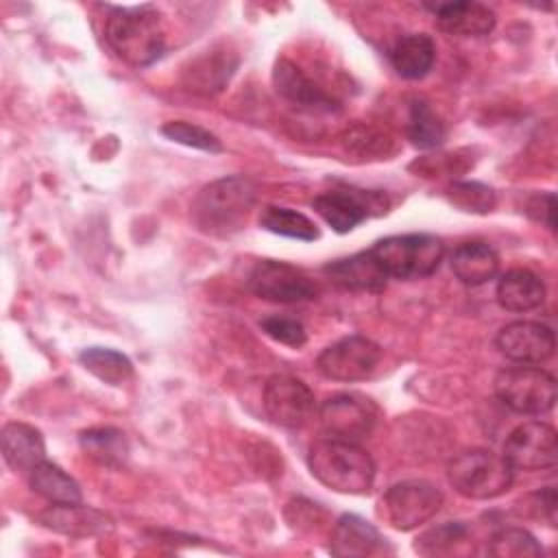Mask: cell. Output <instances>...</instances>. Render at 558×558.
I'll list each match as a JSON object with an SVG mask.
<instances>
[{"mask_svg": "<svg viewBox=\"0 0 558 558\" xmlns=\"http://www.w3.org/2000/svg\"><path fill=\"white\" fill-rule=\"evenodd\" d=\"M105 39L122 61L146 68L166 50L163 15L153 4L109 7Z\"/></svg>", "mask_w": 558, "mask_h": 558, "instance_id": "1", "label": "cell"}, {"mask_svg": "<svg viewBox=\"0 0 558 558\" xmlns=\"http://www.w3.org/2000/svg\"><path fill=\"white\" fill-rule=\"evenodd\" d=\"M307 466L323 486L344 495H366L375 482V462L357 442L325 436L310 447Z\"/></svg>", "mask_w": 558, "mask_h": 558, "instance_id": "2", "label": "cell"}, {"mask_svg": "<svg viewBox=\"0 0 558 558\" xmlns=\"http://www.w3.org/2000/svg\"><path fill=\"white\" fill-rule=\"evenodd\" d=\"M257 198V187L246 177H222L207 183L192 205L194 225L209 235L240 231Z\"/></svg>", "mask_w": 558, "mask_h": 558, "instance_id": "3", "label": "cell"}, {"mask_svg": "<svg viewBox=\"0 0 558 558\" xmlns=\"http://www.w3.org/2000/svg\"><path fill=\"white\" fill-rule=\"evenodd\" d=\"M447 477L456 493L469 499H495L510 490L514 469L490 449H466L447 464Z\"/></svg>", "mask_w": 558, "mask_h": 558, "instance_id": "4", "label": "cell"}, {"mask_svg": "<svg viewBox=\"0 0 558 558\" xmlns=\"http://www.w3.org/2000/svg\"><path fill=\"white\" fill-rule=\"evenodd\" d=\"M368 251L388 279H423L432 275L445 257L442 240L432 233L390 235L377 240Z\"/></svg>", "mask_w": 558, "mask_h": 558, "instance_id": "5", "label": "cell"}, {"mask_svg": "<svg viewBox=\"0 0 558 558\" xmlns=\"http://www.w3.org/2000/svg\"><path fill=\"white\" fill-rule=\"evenodd\" d=\"M497 399L517 414H547L556 403V377L541 366H506L495 375Z\"/></svg>", "mask_w": 558, "mask_h": 558, "instance_id": "6", "label": "cell"}, {"mask_svg": "<svg viewBox=\"0 0 558 558\" xmlns=\"http://www.w3.org/2000/svg\"><path fill=\"white\" fill-rule=\"evenodd\" d=\"M445 497L440 488L427 480H403L392 484L381 501L379 514L401 532H410L438 514Z\"/></svg>", "mask_w": 558, "mask_h": 558, "instance_id": "7", "label": "cell"}, {"mask_svg": "<svg viewBox=\"0 0 558 558\" xmlns=\"http://www.w3.org/2000/svg\"><path fill=\"white\" fill-rule=\"evenodd\" d=\"M312 209L338 233H349L366 218L384 214L388 209V196L384 192L340 187L329 190L312 201Z\"/></svg>", "mask_w": 558, "mask_h": 558, "instance_id": "8", "label": "cell"}, {"mask_svg": "<svg viewBox=\"0 0 558 558\" xmlns=\"http://www.w3.org/2000/svg\"><path fill=\"white\" fill-rule=\"evenodd\" d=\"M246 288L275 303H301L318 294V283L305 270L277 259H259L246 277Z\"/></svg>", "mask_w": 558, "mask_h": 558, "instance_id": "9", "label": "cell"}, {"mask_svg": "<svg viewBox=\"0 0 558 558\" xmlns=\"http://www.w3.org/2000/svg\"><path fill=\"white\" fill-rule=\"evenodd\" d=\"M381 360V347L366 336H344L325 347L316 357V368L333 381H362L371 377Z\"/></svg>", "mask_w": 558, "mask_h": 558, "instance_id": "10", "label": "cell"}, {"mask_svg": "<svg viewBox=\"0 0 558 558\" xmlns=\"http://www.w3.org/2000/svg\"><path fill=\"white\" fill-rule=\"evenodd\" d=\"M320 427L327 438L360 442L377 423V405L362 395H333L318 408Z\"/></svg>", "mask_w": 558, "mask_h": 558, "instance_id": "11", "label": "cell"}, {"mask_svg": "<svg viewBox=\"0 0 558 558\" xmlns=\"http://www.w3.org/2000/svg\"><path fill=\"white\" fill-rule=\"evenodd\" d=\"M264 410L275 425L299 429L316 414L318 405L310 386L292 375H272L264 386Z\"/></svg>", "mask_w": 558, "mask_h": 558, "instance_id": "12", "label": "cell"}, {"mask_svg": "<svg viewBox=\"0 0 558 558\" xmlns=\"http://www.w3.org/2000/svg\"><path fill=\"white\" fill-rule=\"evenodd\" d=\"M512 469L523 471H545L554 469L558 462V436L556 429L541 421H527L517 425L501 453Z\"/></svg>", "mask_w": 558, "mask_h": 558, "instance_id": "13", "label": "cell"}, {"mask_svg": "<svg viewBox=\"0 0 558 558\" xmlns=\"http://www.w3.org/2000/svg\"><path fill=\"white\" fill-rule=\"evenodd\" d=\"M501 355L514 364L541 366L556 351V336L551 327L536 320H514L499 329L495 338Z\"/></svg>", "mask_w": 558, "mask_h": 558, "instance_id": "14", "label": "cell"}, {"mask_svg": "<svg viewBox=\"0 0 558 558\" xmlns=\"http://www.w3.org/2000/svg\"><path fill=\"white\" fill-rule=\"evenodd\" d=\"M275 92L292 107L307 113H333L340 109L338 100L314 83L296 63L279 59L272 70Z\"/></svg>", "mask_w": 558, "mask_h": 558, "instance_id": "15", "label": "cell"}, {"mask_svg": "<svg viewBox=\"0 0 558 558\" xmlns=\"http://www.w3.org/2000/svg\"><path fill=\"white\" fill-rule=\"evenodd\" d=\"M329 551L340 558H364L392 554V547L388 545V538L366 519L357 514H342L331 530Z\"/></svg>", "mask_w": 558, "mask_h": 558, "instance_id": "16", "label": "cell"}, {"mask_svg": "<svg viewBox=\"0 0 558 558\" xmlns=\"http://www.w3.org/2000/svg\"><path fill=\"white\" fill-rule=\"evenodd\" d=\"M436 15V26L442 33L460 37L486 35L495 28V11L482 2L456 0V2H436L425 4Z\"/></svg>", "mask_w": 558, "mask_h": 558, "instance_id": "17", "label": "cell"}, {"mask_svg": "<svg viewBox=\"0 0 558 558\" xmlns=\"http://www.w3.org/2000/svg\"><path fill=\"white\" fill-rule=\"evenodd\" d=\"M41 525L48 530H54L65 536L74 538H85V536H96L105 534L113 527V521L109 514L78 504H50L44 512H39Z\"/></svg>", "mask_w": 558, "mask_h": 558, "instance_id": "18", "label": "cell"}, {"mask_svg": "<svg viewBox=\"0 0 558 558\" xmlns=\"http://www.w3.org/2000/svg\"><path fill=\"white\" fill-rule=\"evenodd\" d=\"M323 272L340 288L355 292H379L388 277L371 255V251H360L355 255L333 259L325 264Z\"/></svg>", "mask_w": 558, "mask_h": 558, "instance_id": "19", "label": "cell"}, {"mask_svg": "<svg viewBox=\"0 0 558 558\" xmlns=\"http://www.w3.org/2000/svg\"><path fill=\"white\" fill-rule=\"evenodd\" d=\"M2 458L13 471L31 473L41 460H46V442L39 429L28 423H7L0 432Z\"/></svg>", "mask_w": 558, "mask_h": 558, "instance_id": "20", "label": "cell"}, {"mask_svg": "<svg viewBox=\"0 0 558 558\" xmlns=\"http://www.w3.org/2000/svg\"><path fill=\"white\" fill-rule=\"evenodd\" d=\"M235 65L238 59L227 50L203 52L183 70V83L190 92L196 94H218L229 83Z\"/></svg>", "mask_w": 558, "mask_h": 558, "instance_id": "21", "label": "cell"}, {"mask_svg": "<svg viewBox=\"0 0 558 558\" xmlns=\"http://www.w3.org/2000/svg\"><path fill=\"white\" fill-rule=\"evenodd\" d=\"M497 301L508 312H530L543 305L545 283L527 268H512L497 281Z\"/></svg>", "mask_w": 558, "mask_h": 558, "instance_id": "22", "label": "cell"}, {"mask_svg": "<svg viewBox=\"0 0 558 558\" xmlns=\"http://www.w3.org/2000/svg\"><path fill=\"white\" fill-rule=\"evenodd\" d=\"M395 72L401 78H423L436 61V44L425 33H408L395 41L388 52Z\"/></svg>", "mask_w": 558, "mask_h": 558, "instance_id": "23", "label": "cell"}, {"mask_svg": "<svg viewBox=\"0 0 558 558\" xmlns=\"http://www.w3.org/2000/svg\"><path fill=\"white\" fill-rule=\"evenodd\" d=\"M451 270L464 286H482L495 279L499 255L486 242H462L451 253Z\"/></svg>", "mask_w": 558, "mask_h": 558, "instance_id": "24", "label": "cell"}, {"mask_svg": "<svg viewBox=\"0 0 558 558\" xmlns=\"http://www.w3.org/2000/svg\"><path fill=\"white\" fill-rule=\"evenodd\" d=\"M78 445L89 456L102 466H113L120 469L126 464L131 456V445L124 436L122 429L118 427H92L78 434Z\"/></svg>", "mask_w": 558, "mask_h": 558, "instance_id": "25", "label": "cell"}, {"mask_svg": "<svg viewBox=\"0 0 558 558\" xmlns=\"http://www.w3.org/2000/svg\"><path fill=\"white\" fill-rule=\"evenodd\" d=\"M28 484L50 504H78L83 499L78 482L68 475L59 464L48 460H41L35 469H31Z\"/></svg>", "mask_w": 558, "mask_h": 558, "instance_id": "26", "label": "cell"}, {"mask_svg": "<svg viewBox=\"0 0 558 558\" xmlns=\"http://www.w3.org/2000/svg\"><path fill=\"white\" fill-rule=\"evenodd\" d=\"M81 366L109 386H122L133 377V362L109 347H87L78 353Z\"/></svg>", "mask_w": 558, "mask_h": 558, "instance_id": "27", "label": "cell"}, {"mask_svg": "<svg viewBox=\"0 0 558 558\" xmlns=\"http://www.w3.org/2000/svg\"><path fill=\"white\" fill-rule=\"evenodd\" d=\"M259 227L283 238L301 240V242H314L320 238L318 227L301 211L279 205H268L259 214Z\"/></svg>", "mask_w": 558, "mask_h": 558, "instance_id": "28", "label": "cell"}, {"mask_svg": "<svg viewBox=\"0 0 558 558\" xmlns=\"http://www.w3.org/2000/svg\"><path fill=\"white\" fill-rule=\"evenodd\" d=\"M408 137L418 148H436L447 137L442 118L429 107L427 100H412L408 113Z\"/></svg>", "mask_w": 558, "mask_h": 558, "instance_id": "29", "label": "cell"}, {"mask_svg": "<svg viewBox=\"0 0 558 558\" xmlns=\"http://www.w3.org/2000/svg\"><path fill=\"white\" fill-rule=\"evenodd\" d=\"M469 538V527L462 521H447L442 525H436L427 532H423L414 549L421 556H442V554H456Z\"/></svg>", "mask_w": 558, "mask_h": 558, "instance_id": "30", "label": "cell"}, {"mask_svg": "<svg viewBox=\"0 0 558 558\" xmlns=\"http://www.w3.org/2000/svg\"><path fill=\"white\" fill-rule=\"evenodd\" d=\"M488 554L497 558H538L541 543L523 527H504L490 536Z\"/></svg>", "mask_w": 558, "mask_h": 558, "instance_id": "31", "label": "cell"}, {"mask_svg": "<svg viewBox=\"0 0 558 558\" xmlns=\"http://www.w3.org/2000/svg\"><path fill=\"white\" fill-rule=\"evenodd\" d=\"M342 146L360 157H386L392 153V137L371 124H353L342 133Z\"/></svg>", "mask_w": 558, "mask_h": 558, "instance_id": "32", "label": "cell"}, {"mask_svg": "<svg viewBox=\"0 0 558 558\" xmlns=\"http://www.w3.org/2000/svg\"><path fill=\"white\" fill-rule=\"evenodd\" d=\"M447 198L458 209L471 214H488L497 203L495 190L480 181H453L447 190Z\"/></svg>", "mask_w": 558, "mask_h": 558, "instance_id": "33", "label": "cell"}, {"mask_svg": "<svg viewBox=\"0 0 558 558\" xmlns=\"http://www.w3.org/2000/svg\"><path fill=\"white\" fill-rule=\"evenodd\" d=\"M161 133L168 140H172L177 144H183V146H190V148H198V150H205V153H220L222 150L220 140L211 131H207L198 124H192L187 120H170L161 126Z\"/></svg>", "mask_w": 558, "mask_h": 558, "instance_id": "34", "label": "cell"}, {"mask_svg": "<svg viewBox=\"0 0 558 558\" xmlns=\"http://www.w3.org/2000/svg\"><path fill=\"white\" fill-rule=\"evenodd\" d=\"M259 327L268 338H272L279 344L292 347V349L303 347L307 340V331H305L303 323L296 318H290V316H277V314L264 316L259 320Z\"/></svg>", "mask_w": 558, "mask_h": 558, "instance_id": "35", "label": "cell"}, {"mask_svg": "<svg viewBox=\"0 0 558 558\" xmlns=\"http://www.w3.org/2000/svg\"><path fill=\"white\" fill-rule=\"evenodd\" d=\"M521 504H525V512L534 519H545L549 525H556V488L545 486L536 493H530Z\"/></svg>", "mask_w": 558, "mask_h": 558, "instance_id": "36", "label": "cell"}, {"mask_svg": "<svg viewBox=\"0 0 558 558\" xmlns=\"http://www.w3.org/2000/svg\"><path fill=\"white\" fill-rule=\"evenodd\" d=\"M532 220L543 222L549 231L556 229L554 222V211H556V196L551 192H536L532 196H527L525 201V209H523Z\"/></svg>", "mask_w": 558, "mask_h": 558, "instance_id": "37", "label": "cell"}]
</instances>
